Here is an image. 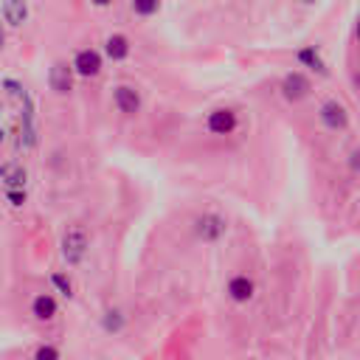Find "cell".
I'll use <instances>...</instances> for the list:
<instances>
[{
	"instance_id": "obj_1",
	"label": "cell",
	"mask_w": 360,
	"mask_h": 360,
	"mask_svg": "<svg viewBox=\"0 0 360 360\" xmlns=\"http://www.w3.org/2000/svg\"><path fill=\"white\" fill-rule=\"evenodd\" d=\"M62 259L68 264H82L84 256H87V248H90V239H87V231L82 225H70L65 233H62Z\"/></svg>"
},
{
	"instance_id": "obj_2",
	"label": "cell",
	"mask_w": 360,
	"mask_h": 360,
	"mask_svg": "<svg viewBox=\"0 0 360 360\" xmlns=\"http://www.w3.org/2000/svg\"><path fill=\"white\" fill-rule=\"evenodd\" d=\"M225 231H228V225H225V217H219V214L205 211V214H200L194 219V233L202 242H219L225 236Z\"/></svg>"
},
{
	"instance_id": "obj_3",
	"label": "cell",
	"mask_w": 360,
	"mask_h": 360,
	"mask_svg": "<svg viewBox=\"0 0 360 360\" xmlns=\"http://www.w3.org/2000/svg\"><path fill=\"white\" fill-rule=\"evenodd\" d=\"M318 118H321V124H323L326 129H332V132H340V129L349 127V110H346L338 98H326V101L321 104V110H318Z\"/></svg>"
},
{
	"instance_id": "obj_4",
	"label": "cell",
	"mask_w": 360,
	"mask_h": 360,
	"mask_svg": "<svg viewBox=\"0 0 360 360\" xmlns=\"http://www.w3.org/2000/svg\"><path fill=\"white\" fill-rule=\"evenodd\" d=\"M73 73H76L73 62H70V65H68V62H53L51 70H48V87H51L56 96H68V93L73 90Z\"/></svg>"
},
{
	"instance_id": "obj_5",
	"label": "cell",
	"mask_w": 360,
	"mask_h": 360,
	"mask_svg": "<svg viewBox=\"0 0 360 360\" xmlns=\"http://www.w3.org/2000/svg\"><path fill=\"white\" fill-rule=\"evenodd\" d=\"M236 124H239V118L231 107H217L205 115V129L211 135H231L236 129Z\"/></svg>"
},
{
	"instance_id": "obj_6",
	"label": "cell",
	"mask_w": 360,
	"mask_h": 360,
	"mask_svg": "<svg viewBox=\"0 0 360 360\" xmlns=\"http://www.w3.org/2000/svg\"><path fill=\"white\" fill-rule=\"evenodd\" d=\"M112 104H115V110L118 112H124V115H135V112H141V93L132 87V84H115L112 87Z\"/></svg>"
},
{
	"instance_id": "obj_7",
	"label": "cell",
	"mask_w": 360,
	"mask_h": 360,
	"mask_svg": "<svg viewBox=\"0 0 360 360\" xmlns=\"http://www.w3.org/2000/svg\"><path fill=\"white\" fill-rule=\"evenodd\" d=\"M73 68H76V76L93 79V76L101 73V53H98L96 48H82V51H76V56H73Z\"/></svg>"
},
{
	"instance_id": "obj_8",
	"label": "cell",
	"mask_w": 360,
	"mask_h": 360,
	"mask_svg": "<svg viewBox=\"0 0 360 360\" xmlns=\"http://www.w3.org/2000/svg\"><path fill=\"white\" fill-rule=\"evenodd\" d=\"M309 90H312L309 79H307L304 73H298V70H290V73L281 79V96H284L287 101H301Z\"/></svg>"
},
{
	"instance_id": "obj_9",
	"label": "cell",
	"mask_w": 360,
	"mask_h": 360,
	"mask_svg": "<svg viewBox=\"0 0 360 360\" xmlns=\"http://www.w3.org/2000/svg\"><path fill=\"white\" fill-rule=\"evenodd\" d=\"M253 290H256V284H253V278H248L245 273L231 276V278H228V287H225L228 298L236 301V304H248V301L253 298Z\"/></svg>"
},
{
	"instance_id": "obj_10",
	"label": "cell",
	"mask_w": 360,
	"mask_h": 360,
	"mask_svg": "<svg viewBox=\"0 0 360 360\" xmlns=\"http://www.w3.org/2000/svg\"><path fill=\"white\" fill-rule=\"evenodd\" d=\"M129 51H132V45H129V39L124 34H110L104 39V56L112 59V62H124L129 56Z\"/></svg>"
},
{
	"instance_id": "obj_11",
	"label": "cell",
	"mask_w": 360,
	"mask_h": 360,
	"mask_svg": "<svg viewBox=\"0 0 360 360\" xmlns=\"http://www.w3.org/2000/svg\"><path fill=\"white\" fill-rule=\"evenodd\" d=\"M56 298L51 295V292H39L34 301H31V315L37 318V321H51L53 315H56Z\"/></svg>"
},
{
	"instance_id": "obj_12",
	"label": "cell",
	"mask_w": 360,
	"mask_h": 360,
	"mask_svg": "<svg viewBox=\"0 0 360 360\" xmlns=\"http://www.w3.org/2000/svg\"><path fill=\"white\" fill-rule=\"evenodd\" d=\"M3 20H6L11 28L22 25V22L28 20V3H25V0H3Z\"/></svg>"
},
{
	"instance_id": "obj_13",
	"label": "cell",
	"mask_w": 360,
	"mask_h": 360,
	"mask_svg": "<svg viewBox=\"0 0 360 360\" xmlns=\"http://www.w3.org/2000/svg\"><path fill=\"white\" fill-rule=\"evenodd\" d=\"M295 59H298L301 65H307L309 70L321 73V76H326V73H329V70H326V62L321 59V53L315 51V45H307V48H301V51L295 53Z\"/></svg>"
},
{
	"instance_id": "obj_14",
	"label": "cell",
	"mask_w": 360,
	"mask_h": 360,
	"mask_svg": "<svg viewBox=\"0 0 360 360\" xmlns=\"http://www.w3.org/2000/svg\"><path fill=\"white\" fill-rule=\"evenodd\" d=\"M0 177H3V183H6V188H22L28 174H25V169L17 166V163H3V166H0Z\"/></svg>"
},
{
	"instance_id": "obj_15",
	"label": "cell",
	"mask_w": 360,
	"mask_h": 360,
	"mask_svg": "<svg viewBox=\"0 0 360 360\" xmlns=\"http://www.w3.org/2000/svg\"><path fill=\"white\" fill-rule=\"evenodd\" d=\"M37 146V129H34V121H22L20 124V132H17V149L28 152Z\"/></svg>"
},
{
	"instance_id": "obj_16",
	"label": "cell",
	"mask_w": 360,
	"mask_h": 360,
	"mask_svg": "<svg viewBox=\"0 0 360 360\" xmlns=\"http://www.w3.org/2000/svg\"><path fill=\"white\" fill-rule=\"evenodd\" d=\"M124 323H127V318H124L121 309H107V312L101 315V326H104V332H121Z\"/></svg>"
},
{
	"instance_id": "obj_17",
	"label": "cell",
	"mask_w": 360,
	"mask_h": 360,
	"mask_svg": "<svg viewBox=\"0 0 360 360\" xmlns=\"http://www.w3.org/2000/svg\"><path fill=\"white\" fill-rule=\"evenodd\" d=\"M132 11L138 17H152L160 11V0H132Z\"/></svg>"
},
{
	"instance_id": "obj_18",
	"label": "cell",
	"mask_w": 360,
	"mask_h": 360,
	"mask_svg": "<svg viewBox=\"0 0 360 360\" xmlns=\"http://www.w3.org/2000/svg\"><path fill=\"white\" fill-rule=\"evenodd\" d=\"M51 284H53V287H56L62 295H68V298L73 295V281H70L65 273H53V276H51Z\"/></svg>"
},
{
	"instance_id": "obj_19",
	"label": "cell",
	"mask_w": 360,
	"mask_h": 360,
	"mask_svg": "<svg viewBox=\"0 0 360 360\" xmlns=\"http://www.w3.org/2000/svg\"><path fill=\"white\" fill-rule=\"evenodd\" d=\"M3 87H6V96L8 98H20V101L25 98V87L17 79H3Z\"/></svg>"
},
{
	"instance_id": "obj_20",
	"label": "cell",
	"mask_w": 360,
	"mask_h": 360,
	"mask_svg": "<svg viewBox=\"0 0 360 360\" xmlns=\"http://www.w3.org/2000/svg\"><path fill=\"white\" fill-rule=\"evenodd\" d=\"M6 200H8L11 208H22L28 194H25V188H6Z\"/></svg>"
},
{
	"instance_id": "obj_21",
	"label": "cell",
	"mask_w": 360,
	"mask_h": 360,
	"mask_svg": "<svg viewBox=\"0 0 360 360\" xmlns=\"http://www.w3.org/2000/svg\"><path fill=\"white\" fill-rule=\"evenodd\" d=\"M34 357L37 360H56L59 357V349L56 346H37L34 349Z\"/></svg>"
},
{
	"instance_id": "obj_22",
	"label": "cell",
	"mask_w": 360,
	"mask_h": 360,
	"mask_svg": "<svg viewBox=\"0 0 360 360\" xmlns=\"http://www.w3.org/2000/svg\"><path fill=\"white\" fill-rule=\"evenodd\" d=\"M352 169H360V149L352 152Z\"/></svg>"
},
{
	"instance_id": "obj_23",
	"label": "cell",
	"mask_w": 360,
	"mask_h": 360,
	"mask_svg": "<svg viewBox=\"0 0 360 360\" xmlns=\"http://www.w3.org/2000/svg\"><path fill=\"white\" fill-rule=\"evenodd\" d=\"M354 37L360 39V20H357V25H354Z\"/></svg>"
},
{
	"instance_id": "obj_24",
	"label": "cell",
	"mask_w": 360,
	"mask_h": 360,
	"mask_svg": "<svg viewBox=\"0 0 360 360\" xmlns=\"http://www.w3.org/2000/svg\"><path fill=\"white\" fill-rule=\"evenodd\" d=\"M96 3H98V6H104V3H107V0H96Z\"/></svg>"
},
{
	"instance_id": "obj_25",
	"label": "cell",
	"mask_w": 360,
	"mask_h": 360,
	"mask_svg": "<svg viewBox=\"0 0 360 360\" xmlns=\"http://www.w3.org/2000/svg\"><path fill=\"white\" fill-rule=\"evenodd\" d=\"M301 3H315V0H301Z\"/></svg>"
}]
</instances>
